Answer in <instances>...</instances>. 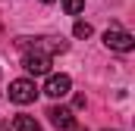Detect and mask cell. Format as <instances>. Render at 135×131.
Instances as JSON below:
<instances>
[{
    "instance_id": "1",
    "label": "cell",
    "mask_w": 135,
    "mask_h": 131,
    "mask_svg": "<svg viewBox=\"0 0 135 131\" xmlns=\"http://www.w3.org/2000/svg\"><path fill=\"white\" fill-rule=\"evenodd\" d=\"M9 100L13 103H19V106H28V103H35V97H38V88H35L32 78H16V81H9Z\"/></svg>"
},
{
    "instance_id": "2",
    "label": "cell",
    "mask_w": 135,
    "mask_h": 131,
    "mask_svg": "<svg viewBox=\"0 0 135 131\" xmlns=\"http://www.w3.org/2000/svg\"><path fill=\"white\" fill-rule=\"evenodd\" d=\"M16 44H19L22 50H28V47H32V50L47 53V56H50V53H63V50H66V41H60V37H35V41H32V37H19Z\"/></svg>"
},
{
    "instance_id": "3",
    "label": "cell",
    "mask_w": 135,
    "mask_h": 131,
    "mask_svg": "<svg viewBox=\"0 0 135 131\" xmlns=\"http://www.w3.org/2000/svg\"><path fill=\"white\" fill-rule=\"evenodd\" d=\"M22 69L28 72V75H50V56L47 53H41V50H25V56H22Z\"/></svg>"
},
{
    "instance_id": "4",
    "label": "cell",
    "mask_w": 135,
    "mask_h": 131,
    "mask_svg": "<svg viewBox=\"0 0 135 131\" xmlns=\"http://www.w3.org/2000/svg\"><path fill=\"white\" fill-rule=\"evenodd\" d=\"M104 44H107L110 50H116V53H129V50L135 47V37H132L129 31H123V28L113 25V28L104 31Z\"/></svg>"
},
{
    "instance_id": "5",
    "label": "cell",
    "mask_w": 135,
    "mask_h": 131,
    "mask_svg": "<svg viewBox=\"0 0 135 131\" xmlns=\"http://www.w3.org/2000/svg\"><path fill=\"white\" fill-rule=\"evenodd\" d=\"M69 88H72V78L60 72V75H50V78H47L44 94H47V97H54V100H60V97H66V94H69Z\"/></svg>"
},
{
    "instance_id": "6",
    "label": "cell",
    "mask_w": 135,
    "mask_h": 131,
    "mask_svg": "<svg viewBox=\"0 0 135 131\" xmlns=\"http://www.w3.org/2000/svg\"><path fill=\"white\" fill-rule=\"evenodd\" d=\"M47 119H50L54 128H60V131H72V125H75V116L66 106H50L47 109Z\"/></svg>"
},
{
    "instance_id": "7",
    "label": "cell",
    "mask_w": 135,
    "mask_h": 131,
    "mask_svg": "<svg viewBox=\"0 0 135 131\" xmlns=\"http://www.w3.org/2000/svg\"><path fill=\"white\" fill-rule=\"evenodd\" d=\"M13 128L16 131H41V125H38V119H32V116H16L13 119Z\"/></svg>"
},
{
    "instance_id": "8",
    "label": "cell",
    "mask_w": 135,
    "mask_h": 131,
    "mask_svg": "<svg viewBox=\"0 0 135 131\" xmlns=\"http://www.w3.org/2000/svg\"><path fill=\"white\" fill-rule=\"evenodd\" d=\"M63 9H66L69 16H79L85 9V0H63Z\"/></svg>"
},
{
    "instance_id": "9",
    "label": "cell",
    "mask_w": 135,
    "mask_h": 131,
    "mask_svg": "<svg viewBox=\"0 0 135 131\" xmlns=\"http://www.w3.org/2000/svg\"><path fill=\"white\" fill-rule=\"evenodd\" d=\"M72 34H75V37H91V25H88V22H75V25H72Z\"/></svg>"
},
{
    "instance_id": "10",
    "label": "cell",
    "mask_w": 135,
    "mask_h": 131,
    "mask_svg": "<svg viewBox=\"0 0 135 131\" xmlns=\"http://www.w3.org/2000/svg\"><path fill=\"white\" fill-rule=\"evenodd\" d=\"M44 3H54V0H44Z\"/></svg>"
},
{
    "instance_id": "11",
    "label": "cell",
    "mask_w": 135,
    "mask_h": 131,
    "mask_svg": "<svg viewBox=\"0 0 135 131\" xmlns=\"http://www.w3.org/2000/svg\"><path fill=\"white\" fill-rule=\"evenodd\" d=\"M107 131H110V128H107Z\"/></svg>"
}]
</instances>
